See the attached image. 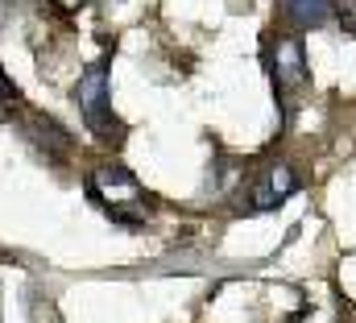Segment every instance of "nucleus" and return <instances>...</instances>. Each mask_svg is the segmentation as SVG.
<instances>
[{
    "label": "nucleus",
    "instance_id": "nucleus-1",
    "mask_svg": "<svg viewBox=\"0 0 356 323\" xmlns=\"http://www.w3.org/2000/svg\"><path fill=\"white\" fill-rule=\"evenodd\" d=\"M88 195L108 220H116L124 228H141L145 216H149V195L137 187V178L124 166H99V170H91Z\"/></svg>",
    "mask_w": 356,
    "mask_h": 323
},
{
    "label": "nucleus",
    "instance_id": "nucleus-2",
    "mask_svg": "<svg viewBox=\"0 0 356 323\" xmlns=\"http://www.w3.org/2000/svg\"><path fill=\"white\" fill-rule=\"evenodd\" d=\"M75 104H79L83 125H88L99 141H120V137H116L120 125H116V116H112L108 67H104V63H95V67H88V71L79 75V83H75Z\"/></svg>",
    "mask_w": 356,
    "mask_h": 323
},
{
    "label": "nucleus",
    "instance_id": "nucleus-3",
    "mask_svg": "<svg viewBox=\"0 0 356 323\" xmlns=\"http://www.w3.org/2000/svg\"><path fill=\"white\" fill-rule=\"evenodd\" d=\"M269 75H273V91L286 108H294V100L307 91V54H302V42L290 38V33H277L269 42Z\"/></svg>",
    "mask_w": 356,
    "mask_h": 323
},
{
    "label": "nucleus",
    "instance_id": "nucleus-4",
    "mask_svg": "<svg viewBox=\"0 0 356 323\" xmlns=\"http://www.w3.org/2000/svg\"><path fill=\"white\" fill-rule=\"evenodd\" d=\"M294 191H298V174H294V166H269L266 178H261L257 191H253V207H257V212H273V207L286 203Z\"/></svg>",
    "mask_w": 356,
    "mask_h": 323
},
{
    "label": "nucleus",
    "instance_id": "nucleus-5",
    "mask_svg": "<svg viewBox=\"0 0 356 323\" xmlns=\"http://www.w3.org/2000/svg\"><path fill=\"white\" fill-rule=\"evenodd\" d=\"M327 13H332V0H282V17L294 29H315L327 21Z\"/></svg>",
    "mask_w": 356,
    "mask_h": 323
},
{
    "label": "nucleus",
    "instance_id": "nucleus-6",
    "mask_svg": "<svg viewBox=\"0 0 356 323\" xmlns=\"http://www.w3.org/2000/svg\"><path fill=\"white\" fill-rule=\"evenodd\" d=\"M0 104H4V108H17V104H21V91H17V83L4 75V67H0Z\"/></svg>",
    "mask_w": 356,
    "mask_h": 323
},
{
    "label": "nucleus",
    "instance_id": "nucleus-7",
    "mask_svg": "<svg viewBox=\"0 0 356 323\" xmlns=\"http://www.w3.org/2000/svg\"><path fill=\"white\" fill-rule=\"evenodd\" d=\"M336 8H340V21L356 33V0H336Z\"/></svg>",
    "mask_w": 356,
    "mask_h": 323
},
{
    "label": "nucleus",
    "instance_id": "nucleus-8",
    "mask_svg": "<svg viewBox=\"0 0 356 323\" xmlns=\"http://www.w3.org/2000/svg\"><path fill=\"white\" fill-rule=\"evenodd\" d=\"M54 4H58V8H79L83 0H54Z\"/></svg>",
    "mask_w": 356,
    "mask_h": 323
}]
</instances>
